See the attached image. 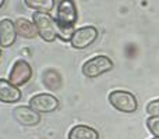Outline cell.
Here are the masks:
<instances>
[{
    "label": "cell",
    "mask_w": 159,
    "mask_h": 139,
    "mask_svg": "<svg viewBox=\"0 0 159 139\" xmlns=\"http://www.w3.org/2000/svg\"><path fill=\"white\" fill-rule=\"evenodd\" d=\"M77 22V8L73 0H60L56 13L57 36L64 42H70L74 33V25Z\"/></svg>",
    "instance_id": "6da1fadb"
},
{
    "label": "cell",
    "mask_w": 159,
    "mask_h": 139,
    "mask_svg": "<svg viewBox=\"0 0 159 139\" xmlns=\"http://www.w3.org/2000/svg\"><path fill=\"white\" fill-rule=\"evenodd\" d=\"M32 22L35 24L38 29V35L43 39L45 42H53L57 38V25L56 20H53L52 15L48 13H41L35 11L32 14Z\"/></svg>",
    "instance_id": "7a4b0ae2"
},
{
    "label": "cell",
    "mask_w": 159,
    "mask_h": 139,
    "mask_svg": "<svg viewBox=\"0 0 159 139\" xmlns=\"http://www.w3.org/2000/svg\"><path fill=\"white\" fill-rule=\"evenodd\" d=\"M109 103L121 113H134L138 107L137 98L127 90H113L109 93Z\"/></svg>",
    "instance_id": "3957f363"
},
{
    "label": "cell",
    "mask_w": 159,
    "mask_h": 139,
    "mask_svg": "<svg viewBox=\"0 0 159 139\" xmlns=\"http://www.w3.org/2000/svg\"><path fill=\"white\" fill-rule=\"evenodd\" d=\"M113 68V61L107 56H95L82 64V74L88 78H96Z\"/></svg>",
    "instance_id": "277c9868"
},
{
    "label": "cell",
    "mask_w": 159,
    "mask_h": 139,
    "mask_svg": "<svg viewBox=\"0 0 159 139\" xmlns=\"http://www.w3.org/2000/svg\"><path fill=\"white\" fill-rule=\"evenodd\" d=\"M96 39H98V28L87 25V27H81L74 31L70 39V43L75 50H84L88 46H91Z\"/></svg>",
    "instance_id": "5b68a950"
},
{
    "label": "cell",
    "mask_w": 159,
    "mask_h": 139,
    "mask_svg": "<svg viewBox=\"0 0 159 139\" xmlns=\"http://www.w3.org/2000/svg\"><path fill=\"white\" fill-rule=\"evenodd\" d=\"M32 78V67L25 60H17L8 72V82L14 86H22Z\"/></svg>",
    "instance_id": "8992f818"
},
{
    "label": "cell",
    "mask_w": 159,
    "mask_h": 139,
    "mask_svg": "<svg viewBox=\"0 0 159 139\" xmlns=\"http://www.w3.org/2000/svg\"><path fill=\"white\" fill-rule=\"evenodd\" d=\"M28 106L38 113H52L59 107V100L50 93H38L30 99Z\"/></svg>",
    "instance_id": "52a82bcc"
},
{
    "label": "cell",
    "mask_w": 159,
    "mask_h": 139,
    "mask_svg": "<svg viewBox=\"0 0 159 139\" xmlns=\"http://www.w3.org/2000/svg\"><path fill=\"white\" fill-rule=\"evenodd\" d=\"M13 115L17 123L24 127H35L41 123V115L30 106H17L13 110Z\"/></svg>",
    "instance_id": "ba28073f"
},
{
    "label": "cell",
    "mask_w": 159,
    "mask_h": 139,
    "mask_svg": "<svg viewBox=\"0 0 159 139\" xmlns=\"http://www.w3.org/2000/svg\"><path fill=\"white\" fill-rule=\"evenodd\" d=\"M17 39L16 24L10 18L0 20V46L10 47L14 45Z\"/></svg>",
    "instance_id": "9c48e42d"
},
{
    "label": "cell",
    "mask_w": 159,
    "mask_h": 139,
    "mask_svg": "<svg viewBox=\"0 0 159 139\" xmlns=\"http://www.w3.org/2000/svg\"><path fill=\"white\" fill-rule=\"evenodd\" d=\"M22 93L17 86L8 82V79L0 78V102L3 103H17Z\"/></svg>",
    "instance_id": "30bf717a"
},
{
    "label": "cell",
    "mask_w": 159,
    "mask_h": 139,
    "mask_svg": "<svg viewBox=\"0 0 159 139\" xmlns=\"http://www.w3.org/2000/svg\"><path fill=\"white\" fill-rule=\"evenodd\" d=\"M16 29H17V35H20L24 39H34L38 35V29H36L35 24L32 21L27 18H17L16 20Z\"/></svg>",
    "instance_id": "8fae6325"
},
{
    "label": "cell",
    "mask_w": 159,
    "mask_h": 139,
    "mask_svg": "<svg viewBox=\"0 0 159 139\" xmlns=\"http://www.w3.org/2000/svg\"><path fill=\"white\" fill-rule=\"evenodd\" d=\"M69 139H99V134L92 127L80 124L70 129Z\"/></svg>",
    "instance_id": "7c38bea8"
},
{
    "label": "cell",
    "mask_w": 159,
    "mask_h": 139,
    "mask_svg": "<svg viewBox=\"0 0 159 139\" xmlns=\"http://www.w3.org/2000/svg\"><path fill=\"white\" fill-rule=\"evenodd\" d=\"M25 6L41 13H49L55 7V0H24Z\"/></svg>",
    "instance_id": "4fadbf2b"
},
{
    "label": "cell",
    "mask_w": 159,
    "mask_h": 139,
    "mask_svg": "<svg viewBox=\"0 0 159 139\" xmlns=\"http://www.w3.org/2000/svg\"><path fill=\"white\" fill-rule=\"evenodd\" d=\"M147 128L154 137L159 138V117H149L147 120Z\"/></svg>",
    "instance_id": "5bb4252c"
},
{
    "label": "cell",
    "mask_w": 159,
    "mask_h": 139,
    "mask_svg": "<svg viewBox=\"0 0 159 139\" xmlns=\"http://www.w3.org/2000/svg\"><path fill=\"white\" fill-rule=\"evenodd\" d=\"M147 113L151 117H159V99L152 100L147 104Z\"/></svg>",
    "instance_id": "9a60e30c"
},
{
    "label": "cell",
    "mask_w": 159,
    "mask_h": 139,
    "mask_svg": "<svg viewBox=\"0 0 159 139\" xmlns=\"http://www.w3.org/2000/svg\"><path fill=\"white\" fill-rule=\"evenodd\" d=\"M4 2H6V0H0V8L3 7V4H4Z\"/></svg>",
    "instance_id": "2e32d148"
},
{
    "label": "cell",
    "mask_w": 159,
    "mask_h": 139,
    "mask_svg": "<svg viewBox=\"0 0 159 139\" xmlns=\"http://www.w3.org/2000/svg\"><path fill=\"white\" fill-rule=\"evenodd\" d=\"M152 139H159V138H157V137H155V138H152Z\"/></svg>",
    "instance_id": "e0dca14e"
},
{
    "label": "cell",
    "mask_w": 159,
    "mask_h": 139,
    "mask_svg": "<svg viewBox=\"0 0 159 139\" xmlns=\"http://www.w3.org/2000/svg\"><path fill=\"white\" fill-rule=\"evenodd\" d=\"M0 56H2V50H0Z\"/></svg>",
    "instance_id": "ac0fdd59"
}]
</instances>
